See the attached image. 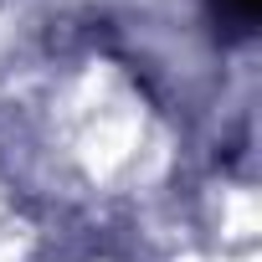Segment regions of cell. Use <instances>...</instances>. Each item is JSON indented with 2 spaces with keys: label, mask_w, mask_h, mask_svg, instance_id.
<instances>
[{
  "label": "cell",
  "mask_w": 262,
  "mask_h": 262,
  "mask_svg": "<svg viewBox=\"0 0 262 262\" xmlns=\"http://www.w3.org/2000/svg\"><path fill=\"white\" fill-rule=\"evenodd\" d=\"M211 11H216V21H226L231 36H247L257 21V0H211Z\"/></svg>",
  "instance_id": "obj_1"
}]
</instances>
